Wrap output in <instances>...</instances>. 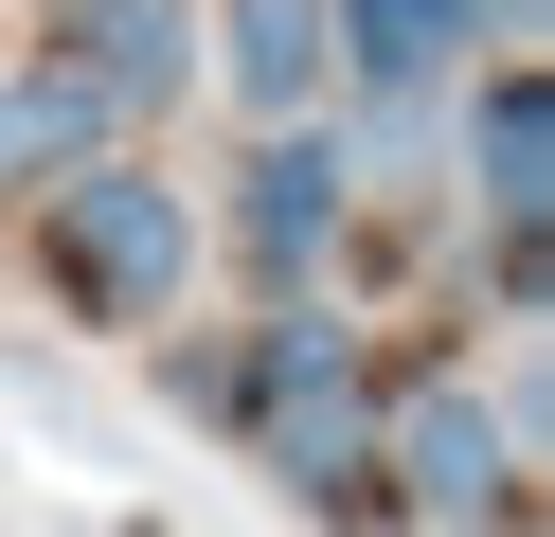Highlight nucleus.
<instances>
[{"mask_svg": "<svg viewBox=\"0 0 555 537\" xmlns=\"http://www.w3.org/2000/svg\"><path fill=\"white\" fill-rule=\"evenodd\" d=\"M37 269L73 286V322H180V269H197V215L162 162H73L37 197Z\"/></svg>", "mask_w": 555, "mask_h": 537, "instance_id": "nucleus-1", "label": "nucleus"}, {"mask_svg": "<svg viewBox=\"0 0 555 537\" xmlns=\"http://www.w3.org/2000/svg\"><path fill=\"white\" fill-rule=\"evenodd\" d=\"M251 465L287 501H359V465H376V394H359V341H340L323 305H287L251 341Z\"/></svg>", "mask_w": 555, "mask_h": 537, "instance_id": "nucleus-2", "label": "nucleus"}, {"mask_svg": "<svg viewBox=\"0 0 555 537\" xmlns=\"http://www.w3.org/2000/svg\"><path fill=\"white\" fill-rule=\"evenodd\" d=\"M376 465H395L412 520H502V501H519V448H502L483 394H412V412L376 430Z\"/></svg>", "mask_w": 555, "mask_h": 537, "instance_id": "nucleus-3", "label": "nucleus"}, {"mask_svg": "<svg viewBox=\"0 0 555 537\" xmlns=\"http://www.w3.org/2000/svg\"><path fill=\"white\" fill-rule=\"evenodd\" d=\"M340 197H359V143H269V162H251V197H233V233H251V269L269 286H305V269H323V251H340Z\"/></svg>", "mask_w": 555, "mask_h": 537, "instance_id": "nucleus-4", "label": "nucleus"}, {"mask_svg": "<svg viewBox=\"0 0 555 537\" xmlns=\"http://www.w3.org/2000/svg\"><path fill=\"white\" fill-rule=\"evenodd\" d=\"M466 162H483V215H502V251H538V197H555V107H538V72H483Z\"/></svg>", "mask_w": 555, "mask_h": 537, "instance_id": "nucleus-5", "label": "nucleus"}, {"mask_svg": "<svg viewBox=\"0 0 555 537\" xmlns=\"http://www.w3.org/2000/svg\"><path fill=\"white\" fill-rule=\"evenodd\" d=\"M54 72H90L108 107H144V90L197 72V36H180V0H73V54H54Z\"/></svg>", "mask_w": 555, "mask_h": 537, "instance_id": "nucleus-6", "label": "nucleus"}, {"mask_svg": "<svg viewBox=\"0 0 555 537\" xmlns=\"http://www.w3.org/2000/svg\"><path fill=\"white\" fill-rule=\"evenodd\" d=\"M90 143H108V90H90V72H0V179H18V197H37L54 162H90Z\"/></svg>", "mask_w": 555, "mask_h": 537, "instance_id": "nucleus-7", "label": "nucleus"}, {"mask_svg": "<svg viewBox=\"0 0 555 537\" xmlns=\"http://www.w3.org/2000/svg\"><path fill=\"white\" fill-rule=\"evenodd\" d=\"M323 72H340V18H323V0H233V90H251L269 126H305Z\"/></svg>", "mask_w": 555, "mask_h": 537, "instance_id": "nucleus-8", "label": "nucleus"}, {"mask_svg": "<svg viewBox=\"0 0 555 537\" xmlns=\"http://www.w3.org/2000/svg\"><path fill=\"white\" fill-rule=\"evenodd\" d=\"M323 18H340V72H376V90H430L466 54V0H323Z\"/></svg>", "mask_w": 555, "mask_h": 537, "instance_id": "nucleus-9", "label": "nucleus"}]
</instances>
